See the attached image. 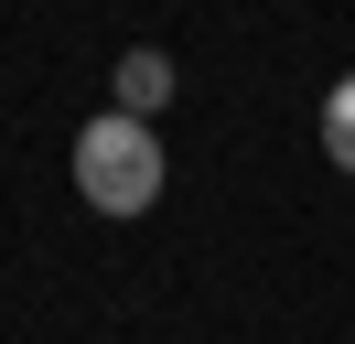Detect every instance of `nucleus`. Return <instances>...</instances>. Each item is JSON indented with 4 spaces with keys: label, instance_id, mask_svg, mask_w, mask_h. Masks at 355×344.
<instances>
[{
    "label": "nucleus",
    "instance_id": "nucleus-2",
    "mask_svg": "<svg viewBox=\"0 0 355 344\" xmlns=\"http://www.w3.org/2000/svg\"><path fill=\"white\" fill-rule=\"evenodd\" d=\"M119 108H130V119L173 108V54H151V43H140V54H119Z\"/></svg>",
    "mask_w": 355,
    "mask_h": 344
},
{
    "label": "nucleus",
    "instance_id": "nucleus-1",
    "mask_svg": "<svg viewBox=\"0 0 355 344\" xmlns=\"http://www.w3.org/2000/svg\"><path fill=\"white\" fill-rule=\"evenodd\" d=\"M76 194H87L97 215H151L162 205V140H151V119L108 108V119L76 129Z\"/></svg>",
    "mask_w": 355,
    "mask_h": 344
},
{
    "label": "nucleus",
    "instance_id": "nucleus-3",
    "mask_svg": "<svg viewBox=\"0 0 355 344\" xmlns=\"http://www.w3.org/2000/svg\"><path fill=\"white\" fill-rule=\"evenodd\" d=\"M323 150H334V172H355V76L323 97Z\"/></svg>",
    "mask_w": 355,
    "mask_h": 344
}]
</instances>
